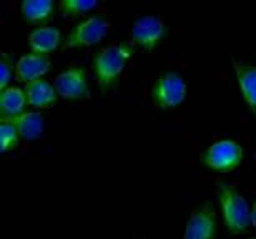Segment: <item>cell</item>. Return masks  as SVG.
<instances>
[{"instance_id":"6da1fadb","label":"cell","mask_w":256,"mask_h":239,"mask_svg":"<svg viewBox=\"0 0 256 239\" xmlns=\"http://www.w3.org/2000/svg\"><path fill=\"white\" fill-rule=\"evenodd\" d=\"M132 53L133 48L128 43H112L96 52L94 57V75L102 91H108L116 85Z\"/></svg>"},{"instance_id":"7a4b0ae2","label":"cell","mask_w":256,"mask_h":239,"mask_svg":"<svg viewBox=\"0 0 256 239\" xmlns=\"http://www.w3.org/2000/svg\"><path fill=\"white\" fill-rule=\"evenodd\" d=\"M218 201L224 228L230 235H242L252 225V210L244 196L226 183L218 185Z\"/></svg>"},{"instance_id":"3957f363","label":"cell","mask_w":256,"mask_h":239,"mask_svg":"<svg viewBox=\"0 0 256 239\" xmlns=\"http://www.w3.org/2000/svg\"><path fill=\"white\" fill-rule=\"evenodd\" d=\"M243 146L236 140H216L204 150L203 153V165L208 170L218 173H230L242 166L243 163Z\"/></svg>"},{"instance_id":"277c9868","label":"cell","mask_w":256,"mask_h":239,"mask_svg":"<svg viewBox=\"0 0 256 239\" xmlns=\"http://www.w3.org/2000/svg\"><path fill=\"white\" fill-rule=\"evenodd\" d=\"M110 32V20H106L104 15H92V17L75 23L64 40L62 48H88L94 47Z\"/></svg>"},{"instance_id":"5b68a950","label":"cell","mask_w":256,"mask_h":239,"mask_svg":"<svg viewBox=\"0 0 256 239\" xmlns=\"http://www.w3.org/2000/svg\"><path fill=\"white\" fill-rule=\"evenodd\" d=\"M188 85L185 78L176 72H166L158 77L152 88L153 105L158 110H173L186 98Z\"/></svg>"},{"instance_id":"8992f818","label":"cell","mask_w":256,"mask_h":239,"mask_svg":"<svg viewBox=\"0 0 256 239\" xmlns=\"http://www.w3.org/2000/svg\"><path fill=\"white\" fill-rule=\"evenodd\" d=\"M165 33V22L155 15H143V17L136 18L130 30L132 42L143 50H153L163 40Z\"/></svg>"},{"instance_id":"52a82bcc","label":"cell","mask_w":256,"mask_h":239,"mask_svg":"<svg viewBox=\"0 0 256 239\" xmlns=\"http://www.w3.org/2000/svg\"><path fill=\"white\" fill-rule=\"evenodd\" d=\"M55 90H57L58 96H62L64 100L80 101L88 98L90 86L85 70L80 67H72L64 70L55 78Z\"/></svg>"},{"instance_id":"ba28073f","label":"cell","mask_w":256,"mask_h":239,"mask_svg":"<svg viewBox=\"0 0 256 239\" xmlns=\"http://www.w3.org/2000/svg\"><path fill=\"white\" fill-rule=\"evenodd\" d=\"M216 236V213L214 208L206 203L200 206L188 218L183 239H214Z\"/></svg>"},{"instance_id":"9c48e42d","label":"cell","mask_w":256,"mask_h":239,"mask_svg":"<svg viewBox=\"0 0 256 239\" xmlns=\"http://www.w3.org/2000/svg\"><path fill=\"white\" fill-rule=\"evenodd\" d=\"M50 67H52L50 55L27 53L15 63V78L24 85L30 83V81L44 78L50 72Z\"/></svg>"},{"instance_id":"30bf717a","label":"cell","mask_w":256,"mask_h":239,"mask_svg":"<svg viewBox=\"0 0 256 239\" xmlns=\"http://www.w3.org/2000/svg\"><path fill=\"white\" fill-rule=\"evenodd\" d=\"M24 91H25V96H27L28 105L35 110L52 108V106L57 103V98H58V93H57V90H55V86L45 78L25 83Z\"/></svg>"},{"instance_id":"8fae6325","label":"cell","mask_w":256,"mask_h":239,"mask_svg":"<svg viewBox=\"0 0 256 239\" xmlns=\"http://www.w3.org/2000/svg\"><path fill=\"white\" fill-rule=\"evenodd\" d=\"M233 70L244 103L256 115V65L233 60Z\"/></svg>"},{"instance_id":"7c38bea8","label":"cell","mask_w":256,"mask_h":239,"mask_svg":"<svg viewBox=\"0 0 256 239\" xmlns=\"http://www.w3.org/2000/svg\"><path fill=\"white\" fill-rule=\"evenodd\" d=\"M60 43H62V32L50 25L34 28L28 35V47L32 53L48 55L55 52L60 47Z\"/></svg>"},{"instance_id":"4fadbf2b","label":"cell","mask_w":256,"mask_h":239,"mask_svg":"<svg viewBox=\"0 0 256 239\" xmlns=\"http://www.w3.org/2000/svg\"><path fill=\"white\" fill-rule=\"evenodd\" d=\"M27 103L28 101L24 88L8 86L0 95V115H2V120H14L17 116L24 115Z\"/></svg>"},{"instance_id":"5bb4252c","label":"cell","mask_w":256,"mask_h":239,"mask_svg":"<svg viewBox=\"0 0 256 239\" xmlns=\"http://www.w3.org/2000/svg\"><path fill=\"white\" fill-rule=\"evenodd\" d=\"M10 121L17 126L20 140L28 141V143L30 141H37L45 131V120L42 113H38V111H25L24 115Z\"/></svg>"},{"instance_id":"9a60e30c","label":"cell","mask_w":256,"mask_h":239,"mask_svg":"<svg viewBox=\"0 0 256 239\" xmlns=\"http://www.w3.org/2000/svg\"><path fill=\"white\" fill-rule=\"evenodd\" d=\"M54 10L55 5L50 0H24L20 3L22 18L30 25H40V27L52 17Z\"/></svg>"},{"instance_id":"2e32d148","label":"cell","mask_w":256,"mask_h":239,"mask_svg":"<svg viewBox=\"0 0 256 239\" xmlns=\"http://www.w3.org/2000/svg\"><path fill=\"white\" fill-rule=\"evenodd\" d=\"M95 8H98V2L95 0H60L58 3V12L65 18L78 17V15L88 13Z\"/></svg>"},{"instance_id":"e0dca14e","label":"cell","mask_w":256,"mask_h":239,"mask_svg":"<svg viewBox=\"0 0 256 239\" xmlns=\"http://www.w3.org/2000/svg\"><path fill=\"white\" fill-rule=\"evenodd\" d=\"M0 141H2V153H8L14 151L20 143V135L18 130L10 120H2L0 121Z\"/></svg>"},{"instance_id":"ac0fdd59","label":"cell","mask_w":256,"mask_h":239,"mask_svg":"<svg viewBox=\"0 0 256 239\" xmlns=\"http://www.w3.org/2000/svg\"><path fill=\"white\" fill-rule=\"evenodd\" d=\"M14 77L12 72V63H10V58L7 55H4L2 60H0V90H7L10 80Z\"/></svg>"},{"instance_id":"d6986e66","label":"cell","mask_w":256,"mask_h":239,"mask_svg":"<svg viewBox=\"0 0 256 239\" xmlns=\"http://www.w3.org/2000/svg\"><path fill=\"white\" fill-rule=\"evenodd\" d=\"M252 225L256 228V201L253 203V208H252Z\"/></svg>"},{"instance_id":"ffe728a7","label":"cell","mask_w":256,"mask_h":239,"mask_svg":"<svg viewBox=\"0 0 256 239\" xmlns=\"http://www.w3.org/2000/svg\"><path fill=\"white\" fill-rule=\"evenodd\" d=\"M252 239H256V238H252Z\"/></svg>"}]
</instances>
